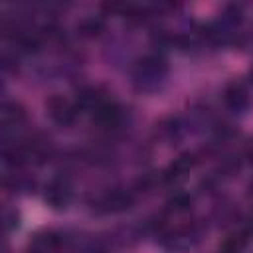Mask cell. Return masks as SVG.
I'll use <instances>...</instances> for the list:
<instances>
[{
	"instance_id": "1",
	"label": "cell",
	"mask_w": 253,
	"mask_h": 253,
	"mask_svg": "<svg viewBox=\"0 0 253 253\" xmlns=\"http://www.w3.org/2000/svg\"><path fill=\"white\" fill-rule=\"evenodd\" d=\"M45 109H47V115L49 119L59 125V126H67L75 121L77 117V105L71 103L69 99L65 97H59V95H51L47 101H45Z\"/></svg>"
},
{
	"instance_id": "2",
	"label": "cell",
	"mask_w": 253,
	"mask_h": 253,
	"mask_svg": "<svg viewBox=\"0 0 253 253\" xmlns=\"http://www.w3.org/2000/svg\"><path fill=\"white\" fill-rule=\"evenodd\" d=\"M196 162H198V158H196V154H192V152H184V154H180L162 174H160V180L164 182V184H174V182H178V180H182L194 166H196Z\"/></svg>"
},
{
	"instance_id": "3",
	"label": "cell",
	"mask_w": 253,
	"mask_h": 253,
	"mask_svg": "<svg viewBox=\"0 0 253 253\" xmlns=\"http://www.w3.org/2000/svg\"><path fill=\"white\" fill-rule=\"evenodd\" d=\"M121 117H123V113H121V109H119L113 101H105L99 109L93 111V121H95L99 126H103V128H113V126H117V125L121 123Z\"/></svg>"
},
{
	"instance_id": "4",
	"label": "cell",
	"mask_w": 253,
	"mask_h": 253,
	"mask_svg": "<svg viewBox=\"0 0 253 253\" xmlns=\"http://www.w3.org/2000/svg\"><path fill=\"white\" fill-rule=\"evenodd\" d=\"M43 198H45V202H47L53 210H61V208H65V206L69 204L71 192H69V186H67L65 182L55 180V182H51V184L45 188Z\"/></svg>"
},
{
	"instance_id": "5",
	"label": "cell",
	"mask_w": 253,
	"mask_h": 253,
	"mask_svg": "<svg viewBox=\"0 0 253 253\" xmlns=\"http://www.w3.org/2000/svg\"><path fill=\"white\" fill-rule=\"evenodd\" d=\"M223 101L231 111H243L249 105L247 89L241 83H231V85H227V89L223 93Z\"/></svg>"
},
{
	"instance_id": "6",
	"label": "cell",
	"mask_w": 253,
	"mask_h": 253,
	"mask_svg": "<svg viewBox=\"0 0 253 253\" xmlns=\"http://www.w3.org/2000/svg\"><path fill=\"white\" fill-rule=\"evenodd\" d=\"M130 204H132V194L125 190H113L105 194L101 200V206H105L107 211H123V210H128Z\"/></svg>"
},
{
	"instance_id": "7",
	"label": "cell",
	"mask_w": 253,
	"mask_h": 253,
	"mask_svg": "<svg viewBox=\"0 0 253 253\" xmlns=\"http://www.w3.org/2000/svg\"><path fill=\"white\" fill-rule=\"evenodd\" d=\"M138 71L144 77L158 79L166 71V65H164V59L162 57H158V55H146V57H142L138 61Z\"/></svg>"
},
{
	"instance_id": "8",
	"label": "cell",
	"mask_w": 253,
	"mask_h": 253,
	"mask_svg": "<svg viewBox=\"0 0 253 253\" xmlns=\"http://www.w3.org/2000/svg\"><path fill=\"white\" fill-rule=\"evenodd\" d=\"M26 119V111L18 105V103H6L4 105V111H2V121L4 125L8 126H18L22 121Z\"/></svg>"
},
{
	"instance_id": "9",
	"label": "cell",
	"mask_w": 253,
	"mask_h": 253,
	"mask_svg": "<svg viewBox=\"0 0 253 253\" xmlns=\"http://www.w3.org/2000/svg\"><path fill=\"white\" fill-rule=\"evenodd\" d=\"M77 30L83 38H95L103 32V20L97 18V16H89V18H85L77 24Z\"/></svg>"
},
{
	"instance_id": "10",
	"label": "cell",
	"mask_w": 253,
	"mask_h": 253,
	"mask_svg": "<svg viewBox=\"0 0 253 253\" xmlns=\"http://www.w3.org/2000/svg\"><path fill=\"white\" fill-rule=\"evenodd\" d=\"M245 243H247V233L245 231L233 233V235L225 237V241L219 247V253H241L243 247H245Z\"/></svg>"
},
{
	"instance_id": "11",
	"label": "cell",
	"mask_w": 253,
	"mask_h": 253,
	"mask_svg": "<svg viewBox=\"0 0 253 253\" xmlns=\"http://www.w3.org/2000/svg\"><path fill=\"white\" fill-rule=\"evenodd\" d=\"M192 206V196L186 192H174L168 198V210L172 211H186Z\"/></svg>"
},
{
	"instance_id": "12",
	"label": "cell",
	"mask_w": 253,
	"mask_h": 253,
	"mask_svg": "<svg viewBox=\"0 0 253 253\" xmlns=\"http://www.w3.org/2000/svg\"><path fill=\"white\" fill-rule=\"evenodd\" d=\"M14 225L18 227V215H16V213H10V215H8V229H12Z\"/></svg>"
},
{
	"instance_id": "13",
	"label": "cell",
	"mask_w": 253,
	"mask_h": 253,
	"mask_svg": "<svg viewBox=\"0 0 253 253\" xmlns=\"http://www.w3.org/2000/svg\"><path fill=\"white\" fill-rule=\"evenodd\" d=\"M251 194H253V184H251Z\"/></svg>"
},
{
	"instance_id": "14",
	"label": "cell",
	"mask_w": 253,
	"mask_h": 253,
	"mask_svg": "<svg viewBox=\"0 0 253 253\" xmlns=\"http://www.w3.org/2000/svg\"><path fill=\"white\" fill-rule=\"evenodd\" d=\"M251 75H253V69H251Z\"/></svg>"
}]
</instances>
